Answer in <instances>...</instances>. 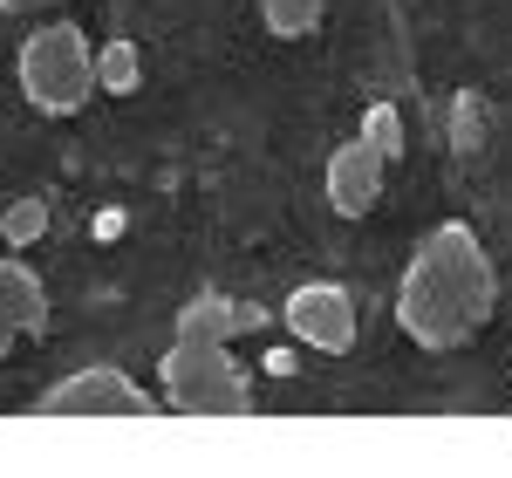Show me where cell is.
Masks as SVG:
<instances>
[{
	"mask_svg": "<svg viewBox=\"0 0 512 478\" xmlns=\"http://www.w3.org/2000/svg\"><path fill=\"white\" fill-rule=\"evenodd\" d=\"M280 321H287L294 342H308L321 356L355 349V294L342 280H301V287L280 301Z\"/></svg>",
	"mask_w": 512,
	"mask_h": 478,
	"instance_id": "5b68a950",
	"label": "cell"
},
{
	"mask_svg": "<svg viewBox=\"0 0 512 478\" xmlns=\"http://www.w3.org/2000/svg\"><path fill=\"white\" fill-rule=\"evenodd\" d=\"M41 233H48V199H14L0 212V239L7 246H35Z\"/></svg>",
	"mask_w": 512,
	"mask_h": 478,
	"instance_id": "30bf717a",
	"label": "cell"
},
{
	"mask_svg": "<svg viewBox=\"0 0 512 478\" xmlns=\"http://www.w3.org/2000/svg\"><path fill=\"white\" fill-rule=\"evenodd\" d=\"M239 321H246V308H233L226 294H198V301L178 308V335L158 362L171 410H185V417H246L253 410L246 369L233 362Z\"/></svg>",
	"mask_w": 512,
	"mask_h": 478,
	"instance_id": "7a4b0ae2",
	"label": "cell"
},
{
	"mask_svg": "<svg viewBox=\"0 0 512 478\" xmlns=\"http://www.w3.org/2000/svg\"><path fill=\"white\" fill-rule=\"evenodd\" d=\"M492 308H499V274L485 239L465 219H444L437 233H424L396 287V328L417 349H458L492 321Z\"/></svg>",
	"mask_w": 512,
	"mask_h": 478,
	"instance_id": "6da1fadb",
	"label": "cell"
},
{
	"mask_svg": "<svg viewBox=\"0 0 512 478\" xmlns=\"http://www.w3.org/2000/svg\"><path fill=\"white\" fill-rule=\"evenodd\" d=\"M137 76H144V55H137V41L110 35L103 48H96V82H103L110 96H130V89H137Z\"/></svg>",
	"mask_w": 512,
	"mask_h": 478,
	"instance_id": "ba28073f",
	"label": "cell"
},
{
	"mask_svg": "<svg viewBox=\"0 0 512 478\" xmlns=\"http://www.w3.org/2000/svg\"><path fill=\"white\" fill-rule=\"evenodd\" d=\"M383 171H390V158H383L369 137H349V144L328 158V205H335L342 219H362L369 205L383 199Z\"/></svg>",
	"mask_w": 512,
	"mask_h": 478,
	"instance_id": "8992f818",
	"label": "cell"
},
{
	"mask_svg": "<svg viewBox=\"0 0 512 478\" xmlns=\"http://www.w3.org/2000/svg\"><path fill=\"white\" fill-rule=\"evenodd\" d=\"M151 410H158V397L144 383H130L117 362H89L41 390V417H151Z\"/></svg>",
	"mask_w": 512,
	"mask_h": 478,
	"instance_id": "277c9868",
	"label": "cell"
},
{
	"mask_svg": "<svg viewBox=\"0 0 512 478\" xmlns=\"http://www.w3.org/2000/svg\"><path fill=\"white\" fill-rule=\"evenodd\" d=\"M41 321H48V287H41V274L21 260V246H14V253H0V356L14 342L41 335Z\"/></svg>",
	"mask_w": 512,
	"mask_h": 478,
	"instance_id": "52a82bcc",
	"label": "cell"
},
{
	"mask_svg": "<svg viewBox=\"0 0 512 478\" xmlns=\"http://www.w3.org/2000/svg\"><path fill=\"white\" fill-rule=\"evenodd\" d=\"M260 14H267V28L280 41H301V35H315L321 0H260Z\"/></svg>",
	"mask_w": 512,
	"mask_h": 478,
	"instance_id": "9c48e42d",
	"label": "cell"
},
{
	"mask_svg": "<svg viewBox=\"0 0 512 478\" xmlns=\"http://www.w3.org/2000/svg\"><path fill=\"white\" fill-rule=\"evenodd\" d=\"M362 137H369V144H376V151H383V158H403V117H396L390 103H369V117H362Z\"/></svg>",
	"mask_w": 512,
	"mask_h": 478,
	"instance_id": "8fae6325",
	"label": "cell"
},
{
	"mask_svg": "<svg viewBox=\"0 0 512 478\" xmlns=\"http://www.w3.org/2000/svg\"><path fill=\"white\" fill-rule=\"evenodd\" d=\"M14 69H21L28 103H35V110H48V117L82 110V103H89V89H96V55H89L82 28H69V21L35 28V35L21 41V62H14Z\"/></svg>",
	"mask_w": 512,
	"mask_h": 478,
	"instance_id": "3957f363",
	"label": "cell"
},
{
	"mask_svg": "<svg viewBox=\"0 0 512 478\" xmlns=\"http://www.w3.org/2000/svg\"><path fill=\"white\" fill-rule=\"evenodd\" d=\"M35 7H55V0H0V14H35Z\"/></svg>",
	"mask_w": 512,
	"mask_h": 478,
	"instance_id": "7c38bea8",
	"label": "cell"
}]
</instances>
